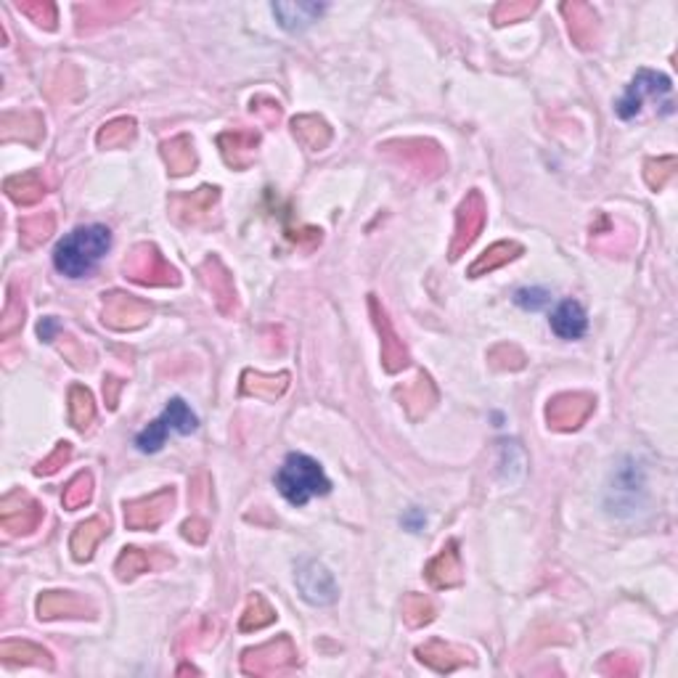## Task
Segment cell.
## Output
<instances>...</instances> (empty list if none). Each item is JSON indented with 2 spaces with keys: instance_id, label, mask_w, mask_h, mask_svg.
<instances>
[{
  "instance_id": "6da1fadb",
  "label": "cell",
  "mask_w": 678,
  "mask_h": 678,
  "mask_svg": "<svg viewBox=\"0 0 678 678\" xmlns=\"http://www.w3.org/2000/svg\"><path fill=\"white\" fill-rule=\"evenodd\" d=\"M112 246V231L101 223L80 226L70 231L53 249V265L67 279L90 276Z\"/></svg>"
},
{
  "instance_id": "7a4b0ae2",
  "label": "cell",
  "mask_w": 678,
  "mask_h": 678,
  "mask_svg": "<svg viewBox=\"0 0 678 678\" xmlns=\"http://www.w3.org/2000/svg\"><path fill=\"white\" fill-rule=\"evenodd\" d=\"M274 479L279 493L292 506H305L311 498L326 496L331 490V482L323 475L319 461L305 453H289Z\"/></svg>"
},
{
  "instance_id": "3957f363",
  "label": "cell",
  "mask_w": 678,
  "mask_h": 678,
  "mask_svg": "<svg viewBox=\"0 0 678 678\" xmlns=\"http://www.w3.org/2000/svg\"><path fill=\"white\" fill-rule=\"evenodd\" d=\"M197 427H200L197 413H194L181 398H172L167 403V408H164V413H162L160 419H154V422L135 438V445H138V450H144V453H157L162 445H164V440H167L170 432L191 435V432H197Z\"/></svg>"
},
{
  "instance_id": "277c9868",
  "label": "cell",
  "mask_w": 678,
  "mask_h": 678,
  "mask_svg": "<svg viewBox=\"0 0 678 678\" xmlns=\"http://www.w3.org/2000/svg\"><path fill=\"white\" fill-rule=\"evenodd\" d=\"M671 80L665 78V75H660V72H652V70H641L636 72V78L631 80V85L626 88V93H623V98L618 101V117L620 120H634L641 115V109H644V104L646 101H652V104H660L663 101V107H671L673 109V104L668 101V96H671Z\"/></svg>"
},
{
  "instance_id": "5b68a950",
  "label": "cell",
  "mask_w": 678,
  "mask_h": 678,
  "mask_svg": "<svg viewBox=\"0 0 678 678\" xmlns=\"http://www.w3.org/2000/svg\"><path fill=\"white\" fill-rule=\"evenodd\" d=\"M297 663V649L289 636H279L263 646L246 649L241 655V671L249 676H268V673H279L286 671L289 665Z\"/></svg>"
},
{
  "instance_id": "8992f818",
  "label": "cell",
  "mask_w": 678,
  "mask_h": 678,
  "mask_svg": "<svg viewBox=\"0 0 678 678\" xmlns=\"http://www.w3.org/2000/svg\"><path fill=\"white\" fill-rule=\"evenodd\" d=\"M125 274L127 279H133L135 283H152V286H167V283H178V271L170 268L162 255L157 252V246L152 244H138L133 249V255L125 263Z\"/></svg>"
},
{
  "instance_id": "52a82bcc",
  "label": "cell",
  "mask_w": 678,
  "mask_h": 678,
  "mask_svg": "<svg viewBox=\"0 0 678 678\" xmlns=\"http://www.w3.org/2000/svg\"><path fill=\"white\" fill-rule=\"evenodd\" d=\"M42 522V506L24 490H14L0 501V525L11 535L33 533Z\"/></svg>"
},
{
  "instance_id": "ba28073f",
  "label": "cell",
  "mask_w": 678,
  "mask_h": 678,
  "mask_svg": "<svg viewBox=\"0 0 678 678\" xmlns=\"http://www.w3.org/2000/svg\"><path fill=\"white\" fill-rule=\"evenodd\" d=\"M294 580H297V589H300L302 599L311 601V604L323 607V604L337 601V597H339L331 572H329L320 562H316V559H302V562L297 564Z\"/></svg>"
},
{
  "instance_id": "9c48e42d",
  "label": "cell",
  "mask_w": 678,
  "mask_h": 678,
  "mask_svg": "<svg viewBox=\"0 0 678 678\" xmlns=\"http://www.w3.org/2000/svg\"><path fill=\"white\" fill-rule=\"evenodd\" d=\"M591 411H594V398L591 395H586V393H562L554 400H549L546 419H549L552 430L570 432V430H578L589 419Z\"/></svg>"
},
{
  "instance_id": "30bf717a",
  "label": "cell",
  "mask_w": 678,
  "mask_h": 678,
  "mask_svg": "<svg viewBox=\"0 0 678 678\" xmlns=\"http://www.w3.org/2000/svg\"><path fill=\"white\" fill-rule=\"evenodd\" d=\"M172 501H175L172 488H164V490L149 496V498L130 501V504H125V525L130 530H154L170 515Z\"/></svg>"
},
{
  "instance_id": "8fae6325",
  "label": "cell",
  "mask_w": 678,
  "mask_h": 678,
  "mask_svg": "<svg viewBox=\"0 0 678 678\" xmlns=\"http://www.w3.org/2000/svg\"><path fill=\"white\" fill-rule=\"evenodd\" d=\"M485 226V201L479 197V191H469L467 200L459 204L456 209V234L450 244V257H461V252L478 239V234Z\"/></svg>"
},
{
  "instance_id": "7c38bea8",
  "label": "cell",
  "mask_w": 678,
  "mask_h": 678,
  "mask_svg": "<svg viewBox=\"0 0 678 678\" xmlns=\"http://www.w3.org/2000/svg\"><path fill=\"white\" fill-rule=\"evenodd\" d=\"M149 305L130 294L112 292L104 297V323H109L112 329H138L149 320Z\"/></svg>"
},
{
  "instance_id": "4fadbf2b",
  "label": "cell",
  "mask_w": 678,
  "mask_h": 678,
  "mask_svg": "<svg viewBox=\"0 0 678 678\" xmlns=\"http://www.w3.org/2000/svg\"><path fill=\"white\" fill-rule=\"evenodd\" d=\"M368 308H371L374 323H376V329H379V334H382V363H385V368H387L390 374H395V371L408 366V350L403 348L400 337L395 334V329H393V323L387 319L385 308H379V300H376V297L368 300Z\"/></svg>"
},
{
  "instance_id": "5bb4252c",
  "label": "cell",
  "mask_w": 678,
  "mask_h": 678,
  "mask_svg": "<svg viewBox=\"0 0 678 678\" xmlns=\"http://www.w3.org/2000/svg\"><path fill=\"white\" fill-rule=\"evenodd\" d=\"M96 609L72 591H48L38 599V615L41 620H56V618H85Z\"/></svg>"
},
{
  "instance_id": "9a60e30c",
  "label": "cell",
  "mask_w": 678,
  "mask_h": 678,
  "mask_svg": "<svg viewBox=\"0 0 678 678\" xmlns=\"http://www.w3.org/2000/svg\"><path fill=\"white\" fill-rule=\"evenodd\" d=\"M416 655H419L422 663H427V665L435 668L438 673H450V671H456L459 665L469 663V652H467V649L453 646V644H445V641H440V638H432V641H427L424 646H419Z\"/></svg>"
},
{
  "instance_id": "2e32d148",
  "label": "cell",
  "mask_w": 678,
  "mask_h": 678,
  "mask_svg": "<svg viewBox=\"0 0 678 678\" xmlns=\"http://www.w3.org/2000/svg\"><path fill=\"white\" fill-rule=\"evenodd\" d=\"M456 549H459L456 541H448L438 557L427 564L424 572H427V580L435 589H450V586L461 583V562H459V552Z\"/></svg>"
},
{
  "instance_id": "e0dca14e",
  "label": "cell",
  "mask_w": 678,
  "mask_h": 678,
  "mask_svg": "<svg viewBox=\"0 0 678 678\" xmlns=\"http://www.w3.org/2000/svg\"><path fill=\"white\" fill-rule=\"evenodd\" d=\"M218 144H220L223 157L231 167H246L249 162L255 160L260 135L255 130H231V133H223L218 138Z\"/></svg>"
},
{
  "instance_id": "ac0fdd59",
  "label": "cell",
  "mask_w": 678,
  "mask_h": 678,
  "mask_svg": "<svg viewBox=\"0 0 678 678\" xmlns=\"http://www.w3.org/2000/svg\"><path fill=\"white\" fill-rule=\"evenodd\" d=\"M552 329L562 339H580L589 329V319L580 302L575 300H564L559 302L557 311L552 313Z\"/></svg>"
},
{
  "instance_id": "d6986e66",
  "label": "cell",
  "mask_w": 678,
  "mask_h": 678,
  "mask_svg": "<svg viewBox=\"0 0 678 678\" xmlns=\"http://www.w3.org/2000/svg\"><path fill=\"white\" fill-rule=\"evenodd\" d=\"M323 5L319 3H274V16L289 33H302L320 16Z\"/></svg>"
},
{
  "instance_id": "ffe728a7",
  "label": "cell",
  "mask_w": 678,
  "mask_h": 678,
  "mask_svg": "<svg viewBox=\"0 0 678 678\" xmlns=\"http://www.w3.org/2000/svg\"><path fill=\"white\" fill-rule=\"evenodd\" d=\"M107 533H109V519L107 517H93L78 525V530L72 533V541H70L72 557L78 559V562H88V559L93 557V549L98 546V541Z\"/></svg>"
},
{
  "instance_id": "44dd1931",
  "label": "cell",
  "mask_w": 678,
  "mask_h": 678,
  "mask_svg": "<svg viewBox=\"0 0 678 678\" xmlns=\"http://www.w3.org/2000/svg\"><path fill=\"white\" fill-rule=\"evenodd\" d=\"M0 657L5 665H45V668H53V660H51V652L42 649L33 641H3L0 644Z\"/></svg>"
},
{
  "instance_id": "7402d4cb",
  "label": "cell",
  "mask_w": 678,
  "mask_h": 678,
  "mask_svg": "<svg viewBox=\"0 0 678 678\" xmlns=\"http://www.w3.org/2000/svg\"><path fill=\"white\" fill-rule=\"evenodd\" d=\"M609 493L615 496V506H623L626 501H628V509L636 506V496L644 493V478H641V469H638L636 461H628V464H623L618 469Z\"/></svg>"
},
{
  "instance_id": "603a6c76",
  "label": "cell",
  "mask_w": 678,
  "mask_h": 678,
  "mask_svg": "<svg viewBox=\"0 0 678 678\" xmlns=\"http://www.w3.org/2000/svg\"><path fill=\"white\" fill-rule=\"evenodd\" d=\"M162 157L167 162L172 175H186L197 167V154H194V144L186 135H178L172 141L162 144Z\"/></svg>"
},
{
  "instance_id": "cb8c5ba5",
  "label": "cell",
  "mask_w": 678,
  "mask_h": 678,
  "mask_svg": "<svg viewBox=\"0 0 678 678\" xmlns=\"http://www.w3.org/2000/svg\"><path fill=\"white\" fill-rule=\"evenodd\" d=\"M519 252H522V246H519L517 241H498V244H493L485 255H479L478 260L472 263L469 276H472V279L485 276V274H490V271L506 265L509 260H515Z\"/></svg>"
},
{
  "instance_id": "d4e9b609",
  "label": "cell",
  "mask_w": 678,
  "mask_h": 678,
  "mask_svg": "<svg viewBox=\"0 0 678 678\" xmlns=\"http://www.w3.org/2000/svg\"><path fill=\"white\" fill-rule=\"evenodd\" d=\"M292 130H294V138L311 152L326 149L329 141H331V130L320 117H297L292 122Z\"/></svg>"
},
{
  "instance_id": "484cf974",
  "label": "cell",
  "mask_w": 678,
  "mask_h": 678,
  "mask_svg": "<svg viewBox=\"0 0 678 678\" xmlns=\"http://www.w3.org/2000/svg\"><path fill=\"white\" fill-rule=\"evenodd\" d=\"M5 194L16 204H35L45 194V183L38 172H22L5 181Z\"/></svg>"
},
{
  "instance_id": "4316f807",
  "label": "cell",
  "mask_w": 678,
  "mask_h": 678,
  "mask_svg": "<svg viewBox=\"0 0 678 678\" xmlns=\"http://www.w3.org/2000/svg\"><path fill=\"white\" fill-rule=\"evenodd\" d=\"M398 395L403 398V405H405L408 416L413 413V405H419V408H416V419H419V416H422V413H427V411H430V405L435 403V387H432L430 376H427V374H422V376H416V379H413V385H408V387L398 390Z\"/></svg>"
},
{
  "instance_id": "83f0119b",
  "label": "cell",
  "mask_w": 678,
  "mask_h": 678,
  "mask_svg": "<svg viewBox=\"0 0 678 678\" xmlns=\"http://www.w3.org/2000/svg\"><path fill=\"white\" fill-rule=\"evenodd\" d=\"M286 385H289V374L268 376V374H252V371H246V374H244V385H241V390H244L246 395L276 400L279 395H283Z\"/></svg>"
},
{
  "instance_id": "f1b7e54d",
  "label": "cell",
  "mask_w": 678,
  "mask_h": 678,
  "mask_svg": "<svg viewBox=\"0 0 678 678\" xmlns=\"http://www.w3.org/2000/svg\"><path fill=\"white\" fill-rule=\"evenodd\" d=\"M215 201H218V189L204 186L200 191H194L191 197H178V200L172 201V207H175V212H178L181 220H191L194 223L197 218L207 215L212 209Z\"/></svg>"
},
{
  "instance_id": "f546056e",
  "label": "cell",
  "mask_w": 678,
  "mask_h": 678,
  "mask_svg": "<svg viewBox=\"0 0 678 678\" xmlns=\"http://www.w3.org/2000/svg\"><path fill=\"white\" fill-rule=\"evenodd\" d=\"M56 228V218L51 212H41V215H33V218H24L19 223V239H22V246L24 249H35L38 244L48 239Z\"/></svg>"
},
{
  "instance_id": "4dcf8cb0",
  "label": "cell",
  "mask_w": 678,
  "mask_h": 678,
  "mask_svg": "<svg viewBox=\"0 0 678 678\" xmlns=\"http://www.w3.org/2000/svg\"><path fill=\"white\" fill-rule=\"evenodd\" d=\"M400 146V157L408 162H413L419 170H432V175L440 172V167H442V157H440L438 146H432V144H424V141H413V146L416 149H411V144L408 141H403V144H395Z\"/></svg>"
},
{
  "instance_id": "1f68e13d",
  "label": "cell",
  "mask_w": 678,
  "mask_h": 678,
  "mask_svg": "<svg viewBox=\"0 0 678 678\" xmlns=\"http://www.w3.org/2000/svg\"><path fill=\"white\" fill-rule=\"evenodd\" d=\"M96 419V405H93V395L80 387V385H75L72 390H70V422H72V427L75 430H80L85 432L88 427H90V422Z\"/></svg>"
},
{
  "instance_id": "d6a6232c",
  "label": "cell",
  "mask_w": 678,
  "mask_h": 678,
  "mask_svg": "<svg viewBox=\"0 0 678 678\" xmlns=\"http://www.w3.org/2000/svg\"><path fill=\"white\" fill-rule=\"evenodd\" d=\"M152 567H154V554L141 552V549H122L120 559H117V564H115L120 580H133L135 575L149 572Z\"/></svg>"
},
{
  "instance_id": "836d02e7",
  "label": "cell",
  "mask_w": 678,
  "mask_h": 678,
  "mask_svg": "<svg viewBox=\"0 0 678 678\" xmlns=\"http://www.w3.org/2000/svg\"><path fill=\"white\" fill-rule=\"evenodd\" d=\"M276 620V609L265 601L263 597H255L249 599V607H246V612L241 615V623L239 628L241 631H257V628H265V626H271Z\"/></svg>"
},
{
  "instance_id": "e575fe53",
  "label": "cell",
  "mask_w": 678,
  "mask_h": 678,
  "mask_svg": "<svg viewBox=\"0 0 678 678\" xmlns=\"http://www.w3.org/2000/svg\"><path fill=\"white\" fill-rule=\"evenodd\" d=\"M90 498H93V478H90V472L75 475V478L70 479V485L64 488V496H61V501H64V506L70 512H78L82 506H88Z\"/></svg>"
},
{
  "instance_id": "d590c367",
  "label": "cell",
  "mask_w": 678,
  "mask_h": 678,
  "mask_svg": "<svg viewBox=\"0 0 678 678\" xmlns=\"http://www.w3.org/2000/svg\"><path fill=\"white\" fill-rule=\"evenodd\" d=\"M133 135H135V120L120 117V120H112L109 125H104L96 141H98V146H104V149H117V146L130 144Z\"/></svg>"
},
{
  "instance_id": "8d00e7d4",
  "label": "cell",
  "mask_w": 678,
  "mask_h": 678,
  "mask_svg": "<svg viewBox=\"0 0 678 678\" xmlns=\"http://www.w3.org/2000/svg\"><path fill=\"white\" fill-rule=\"evenodd\" d=\"M403 618H405L408 626L419 628V626H424V623H430L435 618V607L424 594H408L403 599Z\"/></svg>"
},
{
  "instance_id": "74e56055",
  "label": "cell",
  "mask_w": 678,
  "mask_h": 678,
  "mask_svg": "<svg viewBox=\"0 0 678 678\" xmlns=\"http://www.w3.org/2000/svg\"><path fill=\"white\" fill-rule=\"evenodd\" d=\"M207 283H209V289H215L218 308H220L223 313H231L226 302H231V308H234V302H237V292H234V283H231L228 271H226L220 263H218V274H209V276H207Z\"/></svg>"
},
{
  "instance_id": "f35d334b",
  "label": "cell",
  "mask_w": 678,
  "mask_h": 678,
  "mask_svg": "<svg viewBox=\"0 0 678 678\" xmlns=\"http://www.w3.org/2000/svg\"><path fill=\"white\" fill-rule=\"evenodd\" d=\"M22 323H24V305L14 294V286H11L8 289V300H5V311H3V320H0V334L8 339V337H14L22 329Z\"/></svg>"
},
{
  "instance_id": "ab89813d",
  "label": "cell",
  "mask_w": 678,
  "mask_h": 678,
  "mask_svg": "<svg viewBox=\"0 0 678 678\" xmlns=\"http://www.w3.org/2000/svg\"><path fill=\"white\" fill-rule=\"evenodd\" d=\"M515 302L522 311H541L552 302V294L541 286H525V289L515 292Z\"/></svg>"
},
{
  "instance_id": "60d3db41",
  "label": "cell",
  "mask_w": 678,
  "mask_h": 678,
  "mask_svg": "<svg viewBox=\"0 0 678 678\" xmlns=\"http://www.w3.org/2000/svg\"><path fill=\"white\" fill-rule=\"evenodd\" d=\"M594 30H597V14L589 5L583 8V19H570V33H572V38L580 42L583 48L591 45Z\"/></svg>"
},
{
  "instance_id": "b9f144b4",
  "label": "cell",
  "mask_w": 678,
  "mask_h": 678,
  "mask_svg": "<svg viewBox=\"0 0 678 678\" xmlns=\"http://www.w3.org/2000/svg\"><path fill=\"white\" fill-rule=\"evenodd\" d=\"M72 459V445L70 442H56V448H53V453L48 456V459H42L41 464L35 467V475H53V472H59L67 461Z\"/></svg>"
},
{
  "instance_id": "7bdbcfd3",
  "label": "cell",
  "mask_w": 678,
  "mask_h": 678,
  "mask_svg": "<svg viewBox=\"0 0 678 678\" xmlns=\"http://www.w3.org/2000/svg\"><path fill=\"white\" fill-rule=\"evenodd\" d=\"M19 11L27 14V16H33L38 24H45L48 30L56 22V8L51 3H19Z\"/></svg>"
},
{
  "instance_id": "ee69618b",
  "label": "cell",
  "mask_w": 678,
  "mask_h": 678,
  "mask_svg": "<svg viewBox=\"0 0 678 678\" xmlns=\"http://www.w3.org/2000/svg\"><path fill=\"white\" fill-rule=\"evenodd\" d=\"M533 11V3H522V5H512V3H504L496 8V22L498 24H506V22H517L525 14Z\"/></svg>"
},
{
  "instance_id": "f6af8a7d",
  "label": "cell",
  "mask_w": 678,
  "mask_h": 678,
  "mask_svg": "<svg viewBox=\"0 0 678 678\" xmlns=\"http://www.w3.org/2000/svg\"><path fill=\"white\" fill-rule=\"evenodd\" d=\"M255 115H260L265 122H279L281 117V109L276 101H271V98H252V107H249Z\"/></svg>"
},
{
  "instance_id": "bcb514c9",
  "label": "cell",
  "mask_w": 678,
  "mask_h": 678,
  "mask_svg": "<svg viewBox=\"0 0 678 678\" xmlns=\"http://www.w3.org/2000/svg\"><path fill=\"white\" fill-rule=\"evenodd\" d=\"M207 533H209V525L201 517H191L186 525H183V535L194 543H204L207 541Z\"/></svg>"
},
{
  "instance_id": "7dc6e473",
  "label": "cell",
  "mask_w": 678,
  "mask_h": 678,
  "mask_svg": "<svg viewBox=\"0 0 678 678\" xmlns=\"http://www.w3.org/2000/svg\"><path fill=\"white\" fill-rule=\"evenodd\" d=\"M601 665H612V673H634L636 671L634 663H620V657H615V655H609L607 663H601Z\"/></svg>"
},
{
  "instance_id": "c3c4849f",
  "label": "cell",
  "mask_w": 678,
  "mask_h": 678,
  "mask_svg": "<svg viewBox=\"0 0 678 678\" xmlns=\"http://www.w3.org/2000/svg\"><path fill=\"white\" fill-rule=\"evenodd\" d=\"M122 382L120 379H109L107 387H104V395L109 400V408H117V393H120Z\"/></svg>"
},
{
  "instance_id": "681fc988",
  "label": "cell",
  "mask_w": 678,
  "mask_h": 678,
  "mask_svg": "<svg viewBox=\"0 0 678 678\" xmlns=\"http://www.w3.org/2000/svg\"><path fill=\"white\" fill-rule=\"evenodd\" d=\"M53 331H56V320H53V319L41 320V326H38V334H41V339L51 342V339H53Z\"/></svg>"
}]
</instances>
